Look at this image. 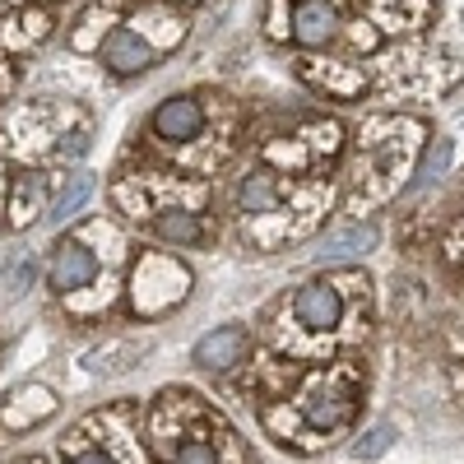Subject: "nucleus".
Here are the masks:
<instances>
[{
    "instance_id": "13",
    "label": "nucleus",
    "mask_w": 464,
    "mask_h": 464,
    "mask_svg": "<svg viewBox=\"0 0 464 464\" xmlns=\"http://www.w3.org/2000/svg\"><path fill=\"white\" fill-rule=\"evenodd\" d=\"M153 56H159V52H153L135 28H116L107 43H102V65L111 74H140V70L153 65Z\"/></svg>"
},
{
    "instance_id": "8",
    "label": "nucleus",
    "mask_w": 464,
    "mask_h": 464,
    "mask_svg": "<svg viewBox=\"0 0 464 464\" xmlns=\"http://www.w3.org/2000/svg\"><path fill=\"white\" fill-rule=\"evenodd\" d=\"M343 37V10L339 0H297L293 5V43L306 52H325Z\"/></svg>"
},
{
    "instance_id": "6",
    "label": "nucleus",
    "mask_w": 464,
    "mask_h": 464,
    "mask_svg": "<svg viewBox=\"0 0 464 464\" xmlns=\"http://www.w3.org/2000/svg\"><path fill=\"white\" fill-rule=\"evenodd\" d=\"M297 80L306 89H316L325 98H339V102H353L372 89V70L367 65H353V61H339V56H316L306 52L297 56Z\"/></svg>"
},
{
    "instance_id": "21",
    "label": "nucleus",
    "mask_w": 464,
    "mask_h": 464,
    "mask_svg": "<svg viewBox=\"0 0 464 464\" xmlns=\"http://www.w3.org/2000/svg\"><path fill=\"white\" fill-rule=\"evenodd\" d=\"M33 275H37V260H33V256H19V260L5 269V293H10V297L24 293V288L33 284Z\"/></svg>"
},
{
    "instance_id": "14",
    "label": "nucleus",
    "mask_w": 464,
    "mask_h": 464,
    "mask_svg": "<svg viewBox=\"0 0 464 464\" xmlns=\"http://www.w3.org/2000/svg\"><path fill=\"white\" fill-rule=\"evenodd\" d=\"M130 28L144 37L153 52H168V47H177L181 37H186V19L181 14H168V10H144V14L130 19Z\"/></svg>"
},
{
    "instance_id": "16",
    "label": "nucleus",
    "mask_w": 464,
    "mask_h": 464,
    "mask_svg": "<svg viewBox=\"0 0 464 464\" xmlns=\"http://www.w3.org/2000/svg\"><path fill=\"white\" fill-rule=\"evenodd\" d=\"M450 159H455V144L437 135L428 149H422V163L413 168V181H409L404 190H428L432 181H441V177H446V168H450Z\"/></svg>"
},
{
    "instance_id": "11",
    "label": "nucleus",
    "mask_w": 464,
    "mask_h": 464,
    "mask_svg": "<svg viewBox=\"0 0 464 464\" xmlns=\"http://www.w3.org/2000/svg\"><path fill=\"white\" fill-rule=\"evenodd\" d=\"M251 353V330L246 325H218L196 343V367L205 372H232Z\"/></svg>"
},
{
    "instance_id": "4",
    "label": "nucleus",
    "mask_w": 464,
    "mask_h": 464,
    "mask_svg": "<svg viewBox=\"0 0 464 464\" xmlns=\"http://www.w3.org/2000/svg\"><path fill=\"white\" fill-rule=\"evenodd\" d=\"M339 149H343V130L334 121H306L288 144H265V163L288 172H321Z\"/></svg>"
},
{
    "instance_id": "3",
    "label": "nucleus",
    "mask_w": 464,
    "mask_h": 464,
    "mask_svg": "<svg viewBox=\"0 0 464 464\" xmlns=\"http://www.w3.org/2000/svg\"><path fill=\"white\" fill-rule=\"evenodd\" d=\"M358 400H362V376L353 367H330V372L306 381V391L297 400V413L312 432H334L353 418Z\"/></svg>"
},
{
    "instance_id": "15",
    "label": "nucleus",
    "mask_w": 464,
    "mask_h": 464,
    "mask_svg": "<svg viewBox=\"0 0 464 464\" xmlns=\"http://www.w3.org/2000/svg\"><path fill=\"white\" fill-rule=\"evenodd\" d=\"M153 232H159L168 246H200L205 242V218L196 209H159Z\"/></svg>"
},
{
    "instance_id": "23",
    "label": "nucleus",
    "mask_w": 464,
    "mask_h": 464,
    "mask_svg": "<svg viewBox=\"0 0 464 464\" xmlns=\"http://www.w3.org/2000/svg\"><path fill=\"white\" fill-rule=\"evenodd\" d=\"M74 464H111V455H102V450H89V455H80Z\"/></svg>"
},
{
    "instance_id": "20",
    "label": "nucleus",
    "mask_w": 464,
    "mask_h": 464,
    "mask_svg": "<svg viewBox=\"0 0 464 464\" xmlns=\"http://www.w3.org/2000/svg\"><path fill=\"white\" fill-rule=\"evenodd\" d=\"M37 200H43V181H19V190H14V223H28L33 214H37Z\"/></svg>"
},
{
    "instance_id": "10",
    "label": "nucleus",
    "mask_w": 464,
    "mask_h": 464,
    "mask_svg": "<svg viewBox=\"0 0 464 464\" xmlns=\"http://www.w3.org/2000/svg\"><path fill=\"white\" fill-rule=\"evenodd\" d=\"M293 186L297 181H288L279 168H256V172H246L242 177V186H237V214L242 218H260V214H275L288 196H293Z\"/></svg>"
},
{
    "instance_id": "19",
    "label": "nucleus",
    "mask_w": 464,
    "mask_h": 464,
    "mask_svg": "<svg viewBox=\"0 0 464 464\" xmlns=\"http://www.w3.org/2000/svg\"><path fill=\"white\" fill-rule=\"evenodd\" d=\"M172 464H223L218 459V446H209V441H181L177 450H172Z\"/></svg>"
},
{
    "instance_id": "7",
    "label": "nucleus",
    "mask_w": 464,
    "mask_h": 464,
    "mask_svg": "<svg viewBox=\"0 0 464 464\" xmlns=\"http://www.w3.org/2000/svg\"><path fill=\"white\" fill-rule=\"evenodd\" d=\"M149 126H153V135H159L163 144H196L205 135V126H209V111H205L200 98L172 93V98H163L159 107H153Z\"/></svg>"
},
{
    "instance_id": "5",
    "label": "nucleus",
    "mask_w": 464,
    "mask_h": 464,
    "mask_svg": "<svg viewBox=\"0 0 464 464\" xmlns=\"http://www.w3.org/2000/svg\"><path fill=\"white\" fill-rule=\"evenodd\" d=\"M343 269L339 275H321V279H306L297 293H293V321L302 334H321L330 339L343 321Z\"/></svg>"
},
{
    "instance_id": "1",
    "label": "nucleus",
    "mask_w": 464,
    "mask_h": 464,
    "mask_svg": "<svg viewBox=\"0 0 464 464\" xmlns=\"http://www.w3.org/2000/svg\"><path fill=\"white\" fill-rule=\"evenodd\" d=\"M428 126L418 116H367L358 126V153L348 163V209L362 214L404 190V172L418 168Z\"/></svg>"
},
{
    "instance_id": "12",
    "label": "nucleus",
    "mask_w": 464,
    "mask_h": 464,
    "mask_svg": "<svg viewBox=\"0 0 464 464\" xmlns=\"http://www.w3.org/2000/svg\"><path fill=\"white\" fill-rule=\"evenodd\" d=\"M93 275H98V260L84 242L65 237L52 246V288L56 293H80L84 284H93Z\"/></svg>"
},
{
    "instance_id": "2",
    "label": "nucleus",
    "mask_w": 464,
    "mask_h": 464,
    "mask_svg": "<svg viewBox=\"0 0 464 464\" xmlns=\"http://www.w3.org/2000/svg\"><path fill=\"white\" fill-rule=\"evenodd\" d=\"M464 80V65L428 52V47H395L372 61V84L381 93H400V98H441Z\"/></svg>"
},
{
    "instance_id": "17",
    "label": "nucleus",
    "mask_w": 464,
    "mask_h": 464,
    "mask_svg": "<svg viewBox=\"0 0 464 464\" xmlns=\"http://www.w3.org/2000/svg\"><path fill=\"white\" fill-rule=\"evenodd\" d=\"M89 200H93V172H74V177H70V186H65L61 196L52 200V223L74 218V214H80Z\"/></svg>"
},
{
    "instance_id": "9",
    "label": "nucleus",
    "mask_w": 464,
    "mask_h": 464,
    "mask_svg": "<svg viewBox=\"0 0 464 464\" xmlns=\"http://www.w3.org/2000/svg\"><path fill=\"white\" fill-rule=\"evenodd\" d=\"M362 10L381 37H413L437 19V0H362Z\"/></svg>"
},
{
    "instance_id": "18",
    "label": "nucleus",
    "mask_w": 464,
    "mask_h": 464,
    "mask_svg": "<svg viewBox=\"0 0 464 464\" xmlns=\"http://www.w3.org/2000/svg\"><path fill=\"white\" fill-rule=\"evenodd\" d=\"M265 33L275 43H293V5L288 0H269L265 5Z\"/></svg>"
},
{
    "instance_id": "22",
    "label": "nucleus",
    "mask_w": 464,
    "mask_h": 464,
    "mask_svg": "<svg viewBox=\"0 0 464 464\" xmlns=\"http://www.w3.org/2000/svg\"><path fill=\"white\" fill-rule=\"evenodd\" d=\"M381 450H391V428H372L367 441H353V455H358V459H372V455H381Z\"/></svg>"
}]
</instances>
